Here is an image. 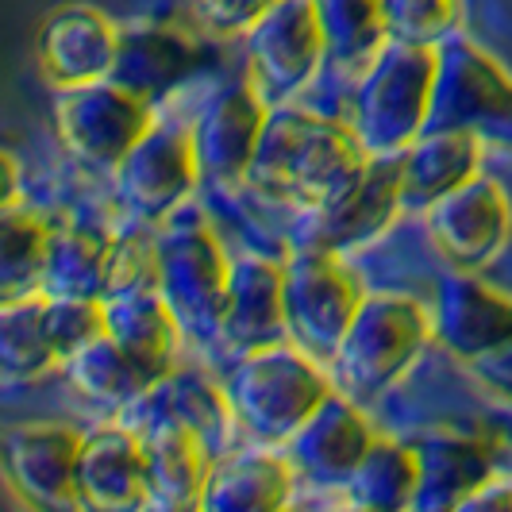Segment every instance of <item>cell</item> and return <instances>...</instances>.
Returning a JSON list of instances; mask_svg holds the SVG:
<instances>
[{
	"mask_svg": "<svg viewBox=\"0 0 512 512\" xmlns=\"http://www.w3.org/2000/svg\"><path fill=\"white\" fill-rule=\"evenodd\" d=\"M370 162L374 154L359 143L355 128L301 112L293 104H274L247 181L270 197L316 208L347 193Z\"/></svg>",
	"mask_w": 512,
	"mask_h": 512,
	"instance_id": "6da1fadb",
	"label": "cell"
},
{
	"mask_svg": "<svg viewBox=\"0 0 512 512\" xmlns=\"http://www.w3.org/2000/svg\"><path fill=\"white\" fill-rule=\"evenodd\" d=\"M235 412V424L255 443H285L312 412L335 393V378L320 370L297 343H270L258 351H243V362L224 385Z\"/></svg>",
	"mask_w": 512,
	"mask_h": 512,
	"instance_id": "7a4b0ae2",
	"label": "cell"
},
{
	"mask_svg": "<svg viewBox=\"0 0 512 512\" xmlns=\"http://www.w3.org/2000/svg\"><path fill=\"white\" fill-rule=\"evenodd\" d=\"M432 85H436V47L385 39L378 54L366 62V74L355 89L351 128L362 147L374 158L412 147L428 128Z\"/></svg>",
	"mask_w": 512,
	"mask_h": 512,
	"instance_id": "3957f363",
	"label": "cell"
},
{
	"mask_svg": "<svg viewBox=\"0 0 512 512\" xmlns=\"http://www.w3.org/2000/svg\"><path fill=\"white\" fill-rule=\"evenodd\" d=\"M432 339V308L401 293H370L332 355L335 389L366 401L397 382Z\"/></svg>",
	"mask_w": 512,
	"mask_h": 512,
	"instance_id": "277c9868",
	"label": "cell"
},
{
	"mask_svg": "<svg viewBox=\"0 0 512 512\" xmlns=\"http://www.w3.org/2000/svg\"><path fill=\"white\" fill-rule=\"evenodd\" d=\"M231 258L197 212H174L154 235V289L193 335L220 332Z\"/></svg>",
	"mask_w": 512,
	"mask_h": 512,
	"instance_id": "5b68a950",
	"label": "cell"
},
{
	"mask_svg": "<svg viewBox=\"0 0 512 512\" xmlns=\"http://www.w3.org/2000/svg\"><path fill=\"white\" fill-rule=\"evenodd\" d=\"M424 131H474L486 143L512 147V74L470 39H443Z\"/></svg>",
	"mask_w": 512,
	"mask_h": 512,
	"instance_id": "8992f818",
	"label": "cell"
},
{
	"mask_svg": "<svg viewBox=\"0 0 512 512\" xmlns=\"http://www.w3.org/2000/svg\"><path fill=\"white\" fill-rule=\"evenodd\" d=\"M285 335L312 359L332 362L362 305L359 285L339 266V258L316 247H301L282 262Z\"/></svg>",
	"mask_w": 512,
	"mask_h": 512,
	"instance_id": "52a82bcc",
	"label": "cell"
},
{
	"mask_svg": "<svg viewBox=\"0 0 512 512\" xmlns=\"http://www.w3.org/2000/svg\"><path fill=\"white\" fill-rule=\"evenodd\" d=\"M154 128L151 104L120 89L116 81H89L58 89L54 97V131L62 147L85 166L116 170L120 158Z\"/></svg>",
	"mask_w": 512,
	"mask_h": 512,
	"instance_id": "ba28073f",
	"label": "cell"
},
{
	"mask_svg": "<svg viewBox=\"0 0 512 512\" xmlns=\"http://www.w3.org/2000/svg\"><path fill=\"white\" fill-rule=\"evenodd\" d=\"M328 54V35L316 0H278L247 31V70L255 89L274 104H285L316 77Z\"/></svg>",
	"mask_w": 512,
	"mask_h": 512,
	"instance_id": "9c48e42d",
	"label": "cell"
},
{
	"mask_svg": "<svg viewBox=\"0 0 512 512\" xmlns=\"http://www.w3.org/2000/svg\"><path fill=\"white\" fill-rule=\"evenodd\" d=\"M428 235L451 270L474 274L489 266L509 243L512 197L501 181L474 174L466 185L428 208Z\"/></svg>",
	"mask_w": 512,
	"mask_h": 512,
	"instance_id": "30bf717a",
	"label": "cell"
},
{
	"mask_svg": "<svg viewBox=\"0 0 512 512\" xmlns=\"http://www.w3.org/2000/svg\"><path fill=\"white\" fill-rule=\"evenodd\" d=\"M197 178L201 166L193 154V139L170 128H151L112 170V189L135 220L162 224L193 193Z\"/></svg>",
	"mask_w": 512,
	"mask_h": 512,
	"instance_id": "8fae6325",
	"label": "cell"
},
{
	"mask_svg": "<svg viewBox=\"0 0 512 512\" xmlns=\"http://www.w3.org/2000/svg\"><path fill=\"white\" fill-rule=\"evenodd\" d=\"M405 208L401 201V154H382L366 166L347 193H339L328 205L308 208L305 220V247L343 255L351 247L370 243L374 235H382L397 212Z\"/></svg>",
	"mask_w": 512,
	"mask_h": 512,
	"instance_id": "7c38bea8",
	"label": "cell"
},
{
	"mask_svg": "<svg viewBox=\"0 0 512 512\" xmlns=\"http://www.w3.org/2000/svg\"><path fill=\"white\" fill-rule=\"evenodd\" d=\"M266 120H270V104L255 89V81L220 89L197 112L193 131H189L201 178L216 181V185L247 181Z\"/></svg>",
	"mask_w": 512,
	"mask_h": 512,
	"instance_id": "4fadbf2b",
	"label": "cell"
},
{
	"mask_svg": "<svg viewBox=\"0 0 512 512\" xmlns=\"http://www.w3.org/2000/svg\"><path fill=\"white\" fill-rule=\"evenodd\" d=\"M120 51V27L93 4H58L35 31V62L54 89L89 85L112 74Z\"/></svg>",
	"mask_w": 512,
	"mask_h": 512,
	"instance_id": "5bb4252c",
	"label": "cell"
},
{
	"mask_svg": "<svg viewBox=\"0 0 512 512\" xmlns=\"http://www.w3.org/2000/svg\"><path fill=\"white\" fill-rule=\"evenodd\" d=\"M77 455H81V436L62 424H16L0 439L8 486L27 505H43V509L77 505Z\"/></svg>",
	"mask_w": 512,
	"mask_h": 512,
	"instance_id": "9a60e30c",
	"label": "cell"
},
{
	"mask_svg": "<svg viewBox=\"0 0 512 512\" xmlns=\"http://www.w3.org/2000/svg\"><path fill=\"white\" fill-rule=\"evenodd\" d=\"M370 443L374 436H370L362 412L355 409V397L335 389L282 447L297 478H305L312 486H347V478L355 474Z\"/></svg>",
	"mask_w": 512,
	"mask_h": 512,
	"instance_id": "2e32d148",
	"label": "cell"
},
{
	"mask_svg": "<svg viewBox=\"0 0 512 512\" xmlns=\"http://www.w3.org/2000/svg\"><path fill=\"white\" fill-rule=\"evenodd\" d=\"M432 339L470 362L512 339V297L455 270L432 297Z\"/></svg>",
	"mask_w": 512,
	"mask_h": 512,
	"instance_id": "e0dca14e",
	"label": "cell"
},
{
	"mask_svg": "<svg viewBox=\"0 0 512 512\" xmlns=\"http://www.w3.org/2000/svg\"><path fill=\"white\" fill-rule=\"evenodd\" d=\"M74 497L81 509H131L147 505V459L135 428H97L81 436Z\"/></svg>",
	"mask_w": 512,
	"mask_h": 512,
	"instance_id": "ac0fdd59",
	"label": "cell"
},
{
	"mask_svg": "<svg viewBox=\"0 0 512 512\" xmlns=\"http://www.w3.org/2000/svg\"><path fill=\"white\" fill-rule=\"evenodd\" d=\"M197 66H201V51L181 31L162 24H131L120 27V51L108 81L135 93L139 101L154 104L166 93H174Z\"/></svg>",
	"mask_w": 512,
	"mask_h": 512,
	"instance_id": "d6986e66",
	"label": "cell"
},
{
	"mask_svg": "<svg viewBox=\"0 0 512 512\" xmlns=\"http://www.w3.org/2000/svg\"><path fill=\"white\" fill-rule=\"evenodd\" d=\"M147 459V505L158 509H201L212 451L193 428L178 420H151L139 428Z\"/></svg>",
	"mask_w": 512,
	"mask_h": 512,
	"instance_id": "ffe728a7",
	"label": "cell"
},
{
	"mask_svg": "<svg viewBox=\"0 0 512 512\" xmlns=\"http://www.w3.org/2000/svg\"><path fill=\"white\" fill-rule=\"evenodd\" d=\"M282 262L262 255H243L231 262L228 305L220 320V335L239 351L270 347L285 335V301H282Z\"/></svg>",
	"mask_w": 512,
	"mask_h": 512,
	"instance_id": "44dd1931",
	"label": "cell"
},
{
	"mask_svg": "<svg viewBox=\"0 0 512 512\" xmlns=\"http://www.w3.org/2000/svg\"><path fill=\"white\" fill-rule=\"evenodd\" d=\"M486 139L474 131H424L401 151V201L405 208H428L455 193L482 170Z\"/></svg>",
	"mask_w": 512,
	"mask_h": 512,
	"instance_id": "7402d4cb",
	"label": "cell"
},
{
	"mask_svg": "<svg viewBox=\"0 0 512 512\" xmlns=\"http://www.w3.org/2000/svg\"><path fill=\"white\" fill-rule=\"evenodd\" d=\"M420 455V489L412 509H462L482 486L493 482L497 455L482 439L439 432L416 443Z\"/></svg>",
	"mask_w": 512,
	"mask_h": 512,
	"instance_id": "603a6c76",
	"label": "cell"
},
{
	"mask_svg": "<svg viewBox=\"0 0 512 512\" xmlns=\"http://www.w3.org/2000/svg\"><path fill=\"white\" fill-rule=\"evenodd\" d=\"M104 332L112 335L154 382H162L174 370L181 320L154 285L108 297L104 301Z\"/></svg>",
	"mask_w": 512,
	"mask_h": 512,
	"instance_id": "cb8c5ba5",
	"label": "cell"
},
{
	"mask_svg": "<svg viewBox=\"0 0 512 512\" xmlns=\"http://www.w3.org/2000/svg\"><path fill=\"white\" fill-rule=\"evenodd\" d=\"M297 470L285 455L274 451H235L216 455L208 470L201 509L216 512H262L282 509L293 493Z\"/></svg>",
	"mask_w": 512,
	"mask_h": 512,
	"instance_id": "d4e9b609",
	"label": "cell"
},
{
	"mask_svg": "<svg viewBox=\"0 0 512 512\" xmlns=\"http://www.w3.org/2000/svg\"><path fill=\"white\" fill-rule=\"evenodd\" d=\"M62 374H66L70 389H77L85 401H93L101 409H128L154 385L151 374L108 332L77 347L74 355H66Z\"/></svg>",
	"mask_w": 512,
	"mask_h": 512,
	"instance_id": "484cf974",
	"label": "cell"
},
{
	"mask_svg": "<svg viewBox=\"0 0 512 512\" xmlns=\"http://www.w3.org/2000/svg\"><path fill=\"white\" fill-rule=\"evenodd\" d=\"M139 401L151 405V416L143 420V428L151 420H178L185 428H193L208 443V451H216L224 443V432L235 420L228 393H220L216 385H208L193 370H170L162 382H154ZM220 455V451H216Z\"/></svg>",
	"mask_w": 512,
	"mask_h": 512,
	"instance_id": "4316f807",
	"label": "cell"
},
{
	"mask_svg": "<svg viewBox=\"0 0 512 512\" xmlns=\"http://www.w3.org/2000/svg\"><path fill=\"white\" fill-rule=\"evenodd\" d=\"M108 251L112 239L89 228H51L47 266L39 293L47 297H97L104 301L108 285Z\"/></svg>",
	"mask_w": 512,
	"mask_h": 512,
	"instance_id": "83f0119b",
	"label": "cell"
},
{
	"mask_svg": "<svg viewBox=\"0 0 512 512\" xmlns=\"http://www.w3.org/2000/svg\"><path fill=\"white\" fill-rule=\"evenodd\" d=\"M347 497L359 509H412L420 489V455L416 447L374 439L355 474L347 478Z\"/></svg>",
	"mask_w": 512,
	"mask_h": 512,
	"instance_id": "f1b7e54d",
	"label": "cell"
},
{
	"mask_svg": "<svg viewBox=\"0 0 512 512\" xmlns=\"http://www.w3.org/2000/svg\"><path fill=\"white\" fill-rule=\"evenodd\" d=\"M43 301L47 297L39 289L0 301V366H4V378L12 382L43 378L58 362L51 335H47Z\"/></svg>",
	"mask_w": 512,
	"mask_h": 512,
	"instance_id": "f546056e",
	"label": "cell"
},
{
	"mask_svg": "<svg viewBox=\"0 0 512 512\" xmlns=\"http://www.w3.org/2000/svg\"><path fill=\"white\" fill-rule=\"evenodd\" d=\"M51 247V228L24 208H4L0 220V293L4 297H24L35 293L43 282Z\"/></svg>",
	"mask_w": 512,
	"mask_h": 512,
	"instance_id": "4dcf8cb0",
	"label": "cell"
},
{
	"mask_svg": "<svg viewBox=\"0 0 512 512\" xmlns=\"http://www.w3.org/2000/svg\"><path fill=\"white\" fill-rule=\"evenodd\" d=\"M316 12L339 62H370L385 43L382 0H316Z\"/></svg>",
	"mask_w": 512,
	"mask_h": 512,
	"instance_id": "1f68e13d",
	"label": "cell"
},
{
	"mask_svg": "<svg viewBox=\"0 0 512 512\" xmlns=\"http://www.w3.org/2000/svg\"><path fill=\"white\" fill-rule=\"evenodd\" d=\"M462 16V0H382L385 39L439 47L451 39Z\"/></svg>",
	"mask_w": 512,
	"mask_h": 512,
	"instance_id": "d6a6232c",
	"label": "cell"
},
{
	"mask_svg": "<svg viewBox=\"0 0 512 512\" xmlns=\"http://www.w3.org/2000/svg\"><path fill=\"white\" fill-rule=\"evenodd\" d=\"M43 316H47V335H51L58 362L104 332V301L97 297H47Z\"/></svg>",
	"mask_w": 512,
	"mask_h": 512,
	"instance_id": "836d02e7",
	"label": "cell"
},
{
	"mask_svg": "<svg viewBox=\"0 0 512 512\" xmlns=\"http://www.w3.org/2000/svg\"><path fill=\"white\" fill-rule=\"evenodd\" d=\"M154 285V239H112L104 301Z\"/></svg>",
	"mask_w": 512,
	"mask_h": 512,
	"instance_id": "e575fe53",
	"label": "cell"
},
{
	"mask_svg": "<svg viewBox=\"0 0 512 512\" xmlns=\"http://www.w3.org/2000/svg\"><path fill=\"white\" fill-rule=\"evenodd\" d=\"M274 4L278 0H185L189 16L205 27V31L220 35V39L247 35Z\"/></svg>",
	"mask_w": 512,
	"mask_h": 512,
	"instance_id": "d590c367",
	"label": "cell"
},
{
	"mask_svg": "<svg viewBox=\"0 0 512 512\" xmlns=\"http://www.w3.org/2000/svg\"><path fill=\"white\" fill-rule=\"evenodd\" d=\"M466 366H470V374L478 378L482 389H489L497 401L512 405V339L486 351V355H478V359H470Z\"/></svg>",
	"mask_w": 512,
	"mask_h": 512,
	"instance_id": "8d00e7d4",
	"label": "cell"
},
{
	"mask_svg": "<svg viewBox=\"0 0 512 512\" xmlns=\"http://www.w3.org/2000/svg\"><path fill=\"white\" fill-rule=\"evenodd\" d=\"M4 181H8V189H4V208H16V185H20V170H16V158L12 154H4Z\"/></svg>",
	"mask_w": 512,
	"mask_h": 512,
	"instance_id": "74e56055",
	"label": "cell"
}]
</instances>
